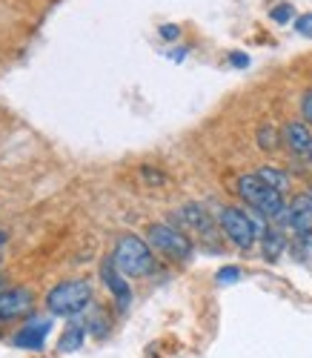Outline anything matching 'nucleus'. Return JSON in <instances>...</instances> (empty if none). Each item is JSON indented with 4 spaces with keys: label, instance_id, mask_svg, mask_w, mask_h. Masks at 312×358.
I'll list each match as a JSON object with an SVG mask.
<instances>
[{
    "label": "nucleus",
    "instance_id": "nucleus-19",
    "mask_svg": "<svg viewBox=\"0 0 312 358\" xmlns=\"http://www.w3.org/2000/svg\"><path fill=\"white\" fill-rule=\"evenodd\" d=\"M295 32L312 38V12H309V15H301V17L295 20Z\"/></svg>",
    "mask_w": 312,
    "mask_h": 358
},
{
    "label": "nucleus",
    "instance_id": "nucleus-24",
    "mask_svg": "<svg viewBox=\"0 0 312 358\" xmlns=\"http://www.w3.org/2000/svg\"><path fill=\"white\" fill-rule=\"evenodd\" d=\"M0 289H3V278H0Z\"/></svg>",
    "mask_w": 312,
    "mask_h": 358
},
{
    "label": "nucleus",
    "instance_id": "nucleus-7",
    "mask_svg": "<svg viewBox=\"0 0 312 358\" xmlns=\"http://www.w3.org/2000/svg\"><path fill=\"white\" fill-rule=\"evenodd\" d=\"M32 310V292L23 287H12V289H0V321L9 318H20Z\"/></svg>",
    "mask_w": 312,
    "mask_h": 358
},
{
    "label": "nucleus",
    "instance_id": "nucleus-3",
    "mask_svg": "<svg viewBox=\"0 0 312 358\" xmlns=\"http://www.w3.org/2000/svg\"><path fill=\"white\" fill-rule=\"evenodd\" d=\"M92 304V284L83 281V278H75V281H64L57 284L55 289H49L46 295V307L52 315H80L86 307Z\"/></svg>",
    "mask_w": 312,
    "mask_h": 358
},
{
    "label": "nucleus",
    "instance_id": "nucleus-4",
    "mask_svg": "<svg viewBox=\"0 0 312 358\" xmlns=\"http://www.w3.org/2000/svg\"><path fill=\"white\" fill-rule=\"evenodd\" d=\"M146 238H149V247L152 250H158L161 255H166L172 261H186V258L195 252L190 238H186L180 229L169 227V224H152L146 229Z\"/></svg>",
    "mask_w": 312,
    "mask_h": 358
},
{
    "label": "nucleus",
    "instance_id": "nucleus-17",
    "mask_svg": "<svg viewBox=\"0 0 312 358\" xmlns=\"http://www.w3.org/2000/svg\"><path fill=\"white\" fill-rule=\"evenodd\" d=\"M292 15H295V12H292V6H290V3H281V6H275V9L269 12V17H272L275 23H290V20H292Z\"/></svg>",
    "mask_w": 312,
    "mask_h": 358
},
{
    "label": "nucleus",
    "instance_id": "nucleus-21",
    "mask_svg": "<svg viewBox=\"0 0 312 358\" xmlns=\"http://www.w3.org/2000/svg\"><path fill=\"white\" fill-rule=\"evenodd\" d=\"M178 35H180L178 26H161V38L164 41H178Z\"/></svg>",
    "mask_w": 312,
    "mask_h": 358
},
{
    "label": "nucleus",
    "instance_id": "nucleus-9",
    "mask_svg": "<svg viewBox=\"0 0 312 358\" xmlns=\"http://www.w3.org/2000/svg\"><path fill=\"white\" fill-rule=\"evenodd\" d=\"M287 224L298 235H309L312 232V192H301V195H295L290 201V206H287Z\"/></svg>",
    "mask_w": 312,
    "mask_h": 358
},
{
    "label": "nucleus",
    "instance_id": "nucleus-18",
    "mask_svg": "<svg viewBox=\"0 0 312 358\" xmlns=\"http://www.w3.org/2000/svg\"><path fill=\"white\" fill-rule=\"evenodd\" d=\"M241 266H224L221 273H218V284H229V281H241Z\"/></svg>",
    "mask_w": 312,
    "mask_h": 358
},
{
    "label": "nucleus",
    "instance_id": "nucleus-1",
    "mask_svg": "<svg viewBox=\"0 0 312 358\" xmlns=\"http://www.w3.org/2000/svg\"><path fill=\"white\" fill-rule=\"evenodd\" d=\"M235 189H238L241 201L253 206L255 213H261L267 221H287V206H290V203L284 201V192L267 187L255 172L241 175Z\"/></svg>",
    "mask_w": 312,
    "mask_h": 358
},
{
    "label": "nucleus",
    "instance_id": "nucleus-14",
    "mask_svg": "<svg viewBox=\"0 0 312 358\" xmlns=\"http://www.w3.org/2000/svg\"><path fill=\"white\" fill-rule=\"evenodd\" d=\"M255 175L261 178L267 187H272V189H278V192H284V189L290 187V175L281 172V169H275V166H261Z\"/></svg>",
    "mask_w": 312,
    "mask_h": 358
},
{
    "label": "nucleus",
    "instance_id": "nucleus-6",
    "mask_svg": "<svg viewBox=\"0 0 312 358\" xmlns=\"http://www.w3.org/2000/svg\"><path fill=\"white\" fill-rule=\"evenodd\" d=\"M281 141L287 143V149H290L295 158L312 164V129H309V124H304V121H290V124L284 127V132H281Z\"/></svg>",
    "mask_w": 312,
    "mask_h": 358
},
{
    "label": "nucleus",
    "instance_id": "nucleus-15",
    "mask_svg": "<svg viewBox=\"0 0 312 358\" xmlns=\"http://www.w3.org/2000/svg\"><path fill=\"white\" fill-rule=\"evenodd\" d=\"M86 321H89V324H86V327H89V333L95 336V338H104V336L109 333V315H106L101 307L92 310V315H89Z\"/></svg>",
    "mask_w": 312,
    "mask_h": 358
},
{
    "label": "nucleus",
    "instance_id": "nucleus-2",
    "mask_svg": "<svg viewBox=\"0 0 312 358\" xmlns=\"http://www.w3.org/2000/svg\"><path fill=\"white\" fill-rule=\"evenodd\" d=\"M112 261L118 270L127 278H149L155 270H158V261H155V252L146 241H141L138 235H123L118 238Z\"/></svg>",
    "mask_w": 312,
    "mask_h": 358
},
{
    "label": "nucleus",
    "instance_id": "nucleus-20",
    "mask_svg": "<svg viewBox=\"0 0 312 358\" xmlns=\"http://www.w3.org/2000/svg\"><path fill=\"white\" fill-rule=\"evenodd\" d=\"M301 115H304V124H312V89H306L301 98Z\"/></svg>",
    "mask_w": 312,
    "mask_h": 358
},
{
    "label": "nucleus",
    "instance_id": "nucleus-5",
    "mask_svg": "<svg viewBox=\"0 0 312 358\" xmlns=\"http://www.w3.org/2000/svg\"><path fill=\"white\" fill-rule=\"evenodd\" d=\"M218 227H221V232L238 250H253L258 241L253 215H246L243 210H238V206H224L221 215H218Z\"/></svg>",
    "mask_w": 312,
    "mask_h": 358
},
{
    "label": "nucleus",
    "instance_id": "nucleus-12",
    "mask_svg": "<svg viewBox=\"0 0 312 358\" xmlns=\"http://www.w3.org/2000/svg\"><path fill=\"white\" fill-rule=\"evenodd\" d=\"M287 250V235L281 232L278 227H269L264 235H261V252L267 261H278L281 252Z\"/></svg>",
    "mask_w": 312,
    "mask_h": 358
},
{
    "label": "nucleus",
    "instance_id": "nucleus-8",
    "mask_svg": "<svg viewBox=\"0 0 312 358\" xmlns=\"http://www.w3.org/2000/svg\"><path fill=\"white\" fill-rule=\"evenodd\" d=\"M101 275H104V284L109 287V292L115 295L118 310H120V313H123V310H129V304H132V289H129V284H127V275H123V273L118 270L112 258H109V261H104Z\"/></svg>",
    "mask_w": 312,
    "mask_h": 358
},
{
    "label": "nucleus",
    "instance_id": "nucleus-13",
    "mask_svg": "<svg viewBox=\"0 0 312 358\" xmlns=\"http://www.w3.org/2000/svg\"><path fill=\"white\" fill-rule=\"evenodd\" d=\"M83 333H86V324H80V321H75L69 330L60 336V344H57V350L60 352H75L80 344H83Z\"/></svg>",
    "mask_w": 312,
    "mask_h": 358
},
{
    "label": "nucleus",
    "instance_id": "nucleus-23",
    "mask_svg": "<svg viewBox=\"0 0 312 358\" xmlns=\"http://www.w3.org/2000/svg\"><path fill=\"white\" fill-rule=\"evenodd\" d=\"M6 241H9V235H6V232H3V229H0V247H3V244H6Z\"/></svg>",
    "mask_w": 312,
    "mask_h": 358
},
{
    "label": "nucleus",
    "instance_id": "nucleus-16",
    "mask_svg": "<svg viewBox=\"0 0 312 358\" xmlns=\"http://www.w3.org/2000/svg\"><path fill=\"white\" fill-rule=\"evenodd\" d=\"M258 146L267 149V152H272V149L278 146V129H272V127H261V129H258Z\"/></svg>",
    "mask_w": 312,
    "mask_h": 358
},
{
    "label": "nucleus",
    "instance_id": "nucleus-22",
    "mask_svg": "<svg viewBox=\"0 0 312 358\" xmlns=\"http://www.w3.org/2000/svg\"><path fill=\"white\" fill-rule=\"evenodd\" d=\"M229 61H232L235 66H246V64H249V57H246V55H241V52H235V55H229Z\"/></svg>",
    "mask_w": 312,
    "mask_h": 358
},
{
    "label": "nucleus",
    "instance_id": "nucleus-10",
    "mask_svg": "<svg viewBox=\"0 0 312 358\" xmlns=\"http://www.w3.org/2000/svg\"><path fill=\"white\" fill-rule=\"evenodd\" d=\"M178 218L183 221L186 229L198 232L201 238H212L215 235V221H212V215L204 210L201 203H183L178 210Z\"/></svg>",
    "mask_w": 312,
    "mask_h": 358
},
{
    "label": "nucleus",
    "instance_id": "nucleus-11",
    "mask_svg": "<svg viewBox=\"0 0 312 358\" xmlns=\"http://www.w3.org/2000/svg\"><path fill=\"white\" fill-rule=\"evenodd\" d=\"M52 330V321H29L23 330L15 336V344L23 350H41L46 344V336Z\"/></svg>",
    "mask_w": 312,
    "mask_h": 358
}]
</instances>
